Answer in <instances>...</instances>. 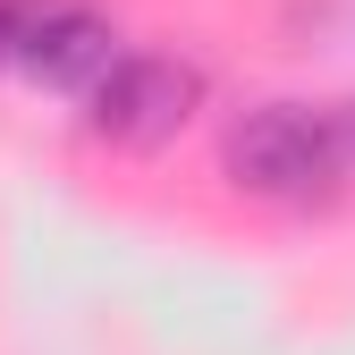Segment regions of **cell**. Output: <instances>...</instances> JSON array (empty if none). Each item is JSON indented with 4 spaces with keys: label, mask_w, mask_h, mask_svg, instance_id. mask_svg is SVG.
Instances as JSON below:
<instances>
[{
    "label": "cell",
    "mask_w": 355,
    "mask_h": 355,
    "mask_svg": "<svg viewBox=\"0 0 355 355\" xmlns=\"http://www.w3.org/2000/svg\"><path fill=\"white\" fill-rule=\"evenodd\" d=\"M220 169H229L237 195L262 203H313L338 187V119L330 110H304V102H254L229 136H220Z\"/></svg>",
    "instance_id": "6da1fadb"
},
{
    "label": "cell",
    "mask_w": 355,
    "mask_h": 355,
    "mask_svg": "<svg viewBox=\"0 0 355 355\" xmlns=\"http://www.w3.org/2000/svg\"><path fill=\"white\" fill-rule=\"evenodd\" d=\"M85 102H94V136L102 144L153 153V144H169L178 127L203 110V68L178 60V51H119V68Z\"/></svg>",
    "instance_id": "7a4b0ae2"
},
{
    "label": "cell",
    "mask_w": 355,
    "mask_h": 355,
    "mask_svg": "<svg viewBox=\"0 0 355 355\" xmlns=\"http://www.w3.org/2000/svg\"><path fill=\"white\" fill-rule=\"evenodd\" d=\"M110 42H119V34H110V17H102V9H85V0H42L34 26H26L17 68H34L42 85H68V94H94V85L119 68Z\"/></svg>",
    "instance_id": "3957f363"
},
{
    "label": "cell",
    "mask_w": 355,
    "mask_h": 355,
    "mask_svg": "<svg viewBox=\"0 0 355 355\" xmlns=\"http://www.w3.org/2000/svg\"><path fill=\"white\" fill-rule=\"evenodd\" d=\"M34 9H42V0H0V60H17V51H26Z\"/></svg>",
    "instance_id": "277c9868"
},
{
    "label": "cell",
    "mask_w": 355,
    "mask_h": 355,
    "mask_svg": "<svg viewBox=\"0 0 355 355\" xmlns=\"http://www.w3.org/2000/svg\"><path fill=\"white\" fill-rule=\"evenodd\" d=\"M330 119H338V153H347V161H355V102H338V110H330Z\"/></svg>",
    "instance_id": "5b68a950"
}]
</instances>
